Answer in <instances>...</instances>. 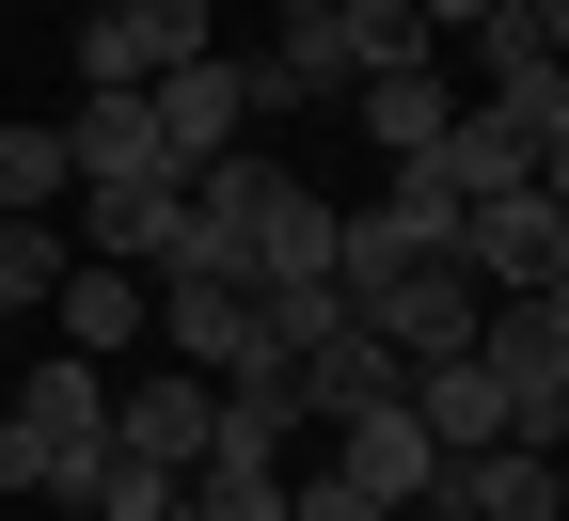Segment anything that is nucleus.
Here are the masks:
<instances>
[{"instance_id": "16", "label": "nucleus", "mask_w": 569, "mask_h": 521, "mask_svg": "<svg viewBox=\"0 0 569 521\" xmlns=\"http://www.w3.org/2000/svg\"><path fill=\"white\" fill-rule=\"evenodd\" d=\"M475 80L507 96V111H538V96L569 80V48H553V32L522 17V0H490V17H475Z\"/></svg>"}, {"instance_id": "17", "label": "nucleus", "mask_w": 569, "mask_h": 521, "mask_svg": "<svg viewBox=\"0 0 569 521\" xmlns=\"http://www.w3.org/2000/svg\"><path fill=\"white\" fill-rule=\"evenodd\" d=\"M63 159H80V190H111V174H174V159H159V111H142V96H80Z\"/></svg>"}, {"instance_id": "20", "label": "nucleus", "mask_w": 569, "mask_h": 521, "mask_svg": "<svg viewBox=\"0 0 569 521\" xmlns=\"http://www.w3.org/2000/svg\"><path fill=\"white\" fill-rule=\"evenodd\" d=\"M332 221H348V206H317L301 174H284V206H269V238H253V284H332Z\"/></svg>"}, {"instance_id": "31", "label": "nucleus", "mask_w": 569, "mask_h": 521, "mask_svg": "<svg viewBox=\"0 0 569 521\" xmlns=\"http://www.w3.org/2000/svg\"><path fill=\"white\" fill-rule=\"evenodd\" d=\"M553 427H569V380H553Z\"/></svg>"}, {"instance_id": "27", "label": "nucleus", "mask_w": 569, "mask_h": 521, "mask_svg": "<svg viewBox=\"0 0 569 521\" xmlns=\"http://www.w3.org/2000/svg\"><path fill=\"white\" fill-rule=\"evenodd\" d=\"M411 17H427V32H475V17H490V0H411Z\"/></svg>"}, {"instance_id": "3", "label": "nucleus", "mask_w": 569, "mask_h": 521, "mask_svg": "<svg viewBox=\"0 0 569 521\" xmlns=\"http://www.w3.org/2000/svg\"><path fill=\"white\" fill-rule=\"evenodd\" d=\"M396 174H427L443 206H507V190H538V111H507V96H459V127L427 142V159H396Z\"/></svg>"}, {"instance_id": "11", "label": "nucleus", "mask_w": 569, "mask_h": 521, "mask_svg": "<svg viewBox=\"0 0 569 521\" xmlns=\"http://www.w3.org/2000/svg\"><path fill=\"white\" fill-rule=\"evenodd\" d=\"M332 474H348V490H380V505L411 521V505H427V474H443V442H427V427H411V395H396V411H348V427H332Z\"/></svg>"}, {"instance_id": "1", "label": "nucleus", "mask_w": 569, "mask_h": 521, "mask_svg": "<svg viewBox=\"0 0 569 521\" xmlns=\"http://www.w3.org/2000/svg\"><path fill=\"white\" fill-rule=\"evenodd\" d=\"M222 48V0H80V96H159Z\"/></svg>"}, {"instance_id": "23", "label": "nucleus", "mask_w": 569, "mask_h": 521, "mask_svg": "<svg viewBox=\"0 0 569 521\" xmlns=\"http://www.w3.org/2000/svg\"><path fill=\"white\" fill-rule=\"evenodd\" d=\"M174 505H190V521H284V474H238V459H206Z\"/></svg>"}, {"instance_id": "14", "label": "nucleus", "mask_w": 569, "mask_h": 521, "mask_svg": "<svg viewBox=\"0 0 569 521\" xmlns=\"http://www.w3.org/2000/svg\"><path fill=\"white\" fill-rule=\"evenodd\" d=\"M48 332L80 348V363H127L142 332H159V301H142L127 269H96V253H80V269H63V301H48Z\"/></svg>"}, {"instance_id": "9", "label": "nucleus", "mask_w": 569, "mask_h": 521, "mask_svg": "<svg viewBox=\"0 0 569 521\" xmlns=\"http://www.w3.org/2000/svg\"><path fill=\"white\" fill-rule=\"evenodd\" d=\"M553 474H569V459H538V442H475V459L427 474L411 521H553Z\"/></svg>"}, {"instance_id": "19", "label": "nucleus", "mask_w": 569, "mask_h": 521, "mask_svg": "<svg viewBox=\"0 0 569 521\" xmlns=\"http://www.w3.org/2000/svg\"><path fill=\"white\" fill-rule=\"evenodd\" d=\"M206 459L284 474V459H301V395H284V380H222V442H206Z\"/></svg>"}, {"instance_id": "25", "label": "nucleus", "mask_w": 569, "mask_h": 521, "mask_svg": "<svg viewBox=\"0 0 569 521\" xmlns=\"http://www.w3.org/2000/svg\"><path fill=\"white\" fill-rule=\"evenodd\" d=\"M538 206H553V221H569V80H553V96H538Z\"/></svg>"}, {"instance_id": "10", "label": "nucleus", "mask_w": 569, "mask_h": 521, "mask_svg": "<svg viewBox=\"0 0 569 521\" xmlns=\"http://www.w3.org/2000/svg\"><path fill=\"white\" fill-rule=\"evenodd\" d=\"M142 111H159V159H174V174H206V159H222V142L253 127V96H238V48H206V63H174V80L142 96Z\"/></svg>"}, {"instance_id": "18", "label": "nucleus", "mask_w": 569, "mask_h": 521, "mask_svg": "<svg viewBox=\"0 0 569 521\" xmlns=\"http://www.w3.org/2000/svg\"><path fill=\"white\" fill-rule=\"evenodd\" d=\"M443 127H459V80H443V63H396V80H365V142H380V159H427Z\"/></svg>"}, {"instance_id": "8", "label": "nucleus", "mask_w": 569, "mask_h": 521, "mask_svg": "<svg viewBox=\"0 0 569 521\" xmlns=\"http://www.w3.org/2000/svg\"><path fill=\"white\" fill-rule=\"evenodd\" d=\"M174 238H190V174H111V190H80V253H96V269H174Z\"/></svg>"}, {"instance_id": "5", "label": "nucleus", "mask_w": 569, "mask_h": 521, "mask_svg": "<svg viewBox=\"0 0 569 521\" xmlns=\"http://www.w3.org/2000/svg\"><path fill=\"white\" fill-rule=\"evenodd\" d=\"M111 442H127V459H159V474L190 490L206 442H222V380H190V363H174V380H111Z\"/></svg>"}, {"instance_id": "26", "label": "nucleus", "mask_w": 569, "mask_h": 521, "mask_svg": "<svg viewBox=\"0 0 569 521\" xmlns=\"http://www.w3.org/2000/svg\"><path fill=\"white\" fill-rule=\"evenodd\" d=\"M0 490H48V442H32L17 411H0Z\"/></svg>"}, {"instance_id": "15", "label": "nucleus", "mask_w": 569, "mask_h": 521, "mask_svg": "<svg viewBox=\"0 0 569 521\" xmlns=\"http://www.w3.org/2000/svg\"><path fill=\"white\" fill-rule=\"evenodd\" d=\"M411 427L443 442V459H475V442H507L522 411H507V380H490V363L459 348V363H427V380H411Z\"/></svg>"}, {"instance_id": "6", "label": "nucleus", "mask_w": 569, "mask_h": 521, "mask_svg": "<svg viewBox=\"0 0 569 521\" xmlns=\"http://www.w3.org/2000/svg\"><path fill=\"white\" fill-rule=\"evenodd\" d=\"M348 317H365V332L411 363V380H427V363H459V348H475V317H490V301H475V269H396L380 301H348Z\"/></svg>"}, {"instance_id": "22", "label": "nucleus", "mask_w": 569, "mask_h": 521, "mask_svg": "<svg viewBox=\"0 0 569 521\" xmlns=\"http://www.w3.org/2000/svg\"><path fill=\"white\" fill-rule=\"evenodd\" d=\"M63 190H80V159H63V127H0V221H48Z\"/></svg>"}, {"instance_id": "7", "label": "nucleus", "mask_w": 569, "mask_h": 521, "mask_svg": "<svg viewBox=\"0 0 569 521\" xmlns=\"http://www.w3.org/2000/svg\"><path fill=\"white\" fill-rule=\"evenodd\" d=\"M284 395H301V427H348V411H396V395H411V363H396L365 317H332L301 363H284Z\"/></svg>"}, {"instance_id": "4", "label": "nucleus", "mask_w": 569, "mask_h": 521, "mask_svg": "<svg viewBox=\"0 0 569 521\" xmlns=\"http://www.w3.org/2000/svg\"><path fill=\"white\" fill-rule=\"evenodd\" d=\"M459 269H475V301H553L569 221H553L538 190H507V206H459Z\"/></svg>"}, {"instance_id": "29", "label": "nucleus", "mask_w": 569, "mask_h": 521, "mask_svg": "<svg viewBox=\"0 0 569 521\" xmlns=\"http://www.w3.org/2000/svg\"><path fill=\"white\" fill-rule=\"evenodd\" d=\"M0 395H17V348H0Z\"/></svg>"}, {"instance_id": "24", "label": "nucleus", "mask_w": 569, "mask_h": 521, "mask_svg": "<svg viewBox=\"0 0 569 521\" xmlns=\"http://www.w3.org/2000/svg\"><path fill=\"white\" fill-rule=\"evenodd\" d=\"M284 521H396V505H380V490H348V474L317 459V474H284Z\"/></svg>"}, {"instance_id": "2", "label": "nucleus", "mask_w": 569, "mask_h": 521, "mask_svg": "<svg viewBox=\"0 0 569 521\" xmlns=\"http://www.w3.org/2000/svg\"><path fill=\"white\" fill-rule=\"evenodd\" d=\"M159 332H174L190 380H284V363H301V348L269 332L253 284H206V269H174V284H159Z\"/></svg>"}, {"instance_id": "32", "label": "nucleus", "mask_w": 569, "mask_h": 521, "mask_svg": "<svg viewBox=\"0 0 569 521\" xmlns=\"http://www.w3.org/2000/svg\"><path fill=\"white\" fill-rule=\"evenodd\" d=\"M553 301H569V269H553Z\"/></svg>"}, {"instance_id": "28", "label": "nucleus", "mask_w": 569, "mask_h": 521, "mask_svg": "<svg viewBox=\"0 0 569 521\" xmlns=\"http://www.w3.org/2000/svg\"><path fill=\"white\" fill-rule=\"evenodd\" d=\"M284 17H332V0H284Z\"/></svg>"}, {"instance_id": "12", "label": "nucleus", "mask_w": 569, "mask_h": 521, "mask_svg": "<svg viewBox=\"0 0 569 521\" xmlns=\"http://www.w3.org/2000/svg\"><path fill=\"white\" fill-rule=\"evenodd\" d=\"M48 505H80V521H174V474L127 459V442H63V459H48Z\"/></svg>"}, {"instance_id": "21", "label": "nucleus", "mask_w": 569, "mask_h": 521, "mask_svg": "<svg viewBox=\"0 0 569 521\" xmlns=\"http://www.w3.org/2000/svg\"><path fill=\"white\" fill-rule=\"evenodd\" d=\"M63 269H80V238H63V221H0V332L48 317V301H63Z\"/></svg>"}, {"instance_id": "33", "label": "nucleus", "mask_w": 569, "mask_h": 521, "mask_svg": "<svg viewBox=\"0 0 569 521\" xmlns=\"http://www.w3.org/2000/svg\"><path fill=\"white\" fill-rule=\"evenodd\" d=\"M174 521H190V505H174Z\"/></svg>"}, {"instance_id": "13", "label": "nucleus", "mask_w": 569, "mask_h": 521, "mask_svg": "<svg viewBox=\"0 0 569 521\" xmlns=\"http://www.w3.org/2000/svg\"><path fill=\"white\" fill-rule=\"evenodd\" d=\"M0 411H17L48 459H63V442H111V363H80V348H63V363H17V395H0Z\"/></svg>"}, {"instance_id": "30", "label": "nucleus", "mask_w": 569, "mask_h": 521, "mask_svg": "<svg viewBox=\"0 0 569 521\" xmlns=\"http://www.w3.org/2000/svg\"><path fill=\"white\" fill-rule=\"evenodd\" d=\"M553 521H569V474H553Z\"/></svg>"}]
</instances>
